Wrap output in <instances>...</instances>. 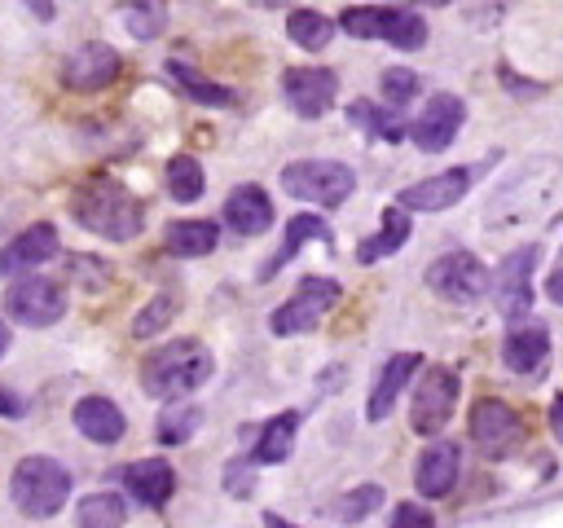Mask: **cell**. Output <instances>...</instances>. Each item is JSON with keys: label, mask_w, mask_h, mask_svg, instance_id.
Here are the masks:
<instances>
[{"label": "cell", "mask_w": 563, "mask_h": 528, "mask_svg": "<svg viewBox=\"0 0 563 528\" xmlns=\"http://www.w3.org/2000/svg\"><path fill=\"white\" fill-rule=\"evenodd\" d=\"M70 211H75V220H79L88 233H97V238H106V242H132V238L145 229V207H141V198H136L123 180H114V176H92V180H84V185L70 194Z\"/></svg>", "instance_id": "6da1fadb"}, {"label": "cell", "mask_w": 563, "mask_h": 528, "mask_svg": "<svg viewBox=\"0 0 563 528\" xmlns=\"http://www.w3.org/2000/svg\"><path fill=\"white\" fill-rule=\"evenodd\" d=\"M216 370V356L207 352V343L198 339H172L163 348H154L141 365V387L154 400H180L194 387H202Z\"/></svg>", "instance_id": "7a4b0ae2"}, {"label": "cell", "mask_w": 563, "mask_h": 528, "mask_svg": "<svg viewBox=\"0 0 563 528\" xmlns=\"http://www.w3.org/2000/svg\"><path fill=\"white\" fill-rule=\"evenodd\" d=\"M9 497L26 519H53L70 497V471L57 458L31 453L9 475Z\"/></svg>", "instance_id": "3957f363"}, {"label": "cell", "mask_w": 563, "mask_h": 528, "mask_svg": "<svg viewBox=\"0 0 563 528\" xmlns=\"http://www.w3.org/2000/svg\"><path fill=\"white\" fill-rule=\"evenodd\" d=\"M282 189L290 198L317 202V207H339L356 189V172L339 158H295L282 167Z\"/></svg>", "instance_id": "277c9868"}, {"label": "cell", "mask_w": 563, "mask_h": 528, "mask_svg": "<svg viewBox=\"0 0 563 528\" xmlns=\"http://www.w3.org/2000/svg\"><path fill=\"white\" fill-rule=\"evenodd\" d=\"M339 26L356 40H383L391 48H422L427 44V18L418 9H347Z\"/></svg>", "instance_id": "5b68a950"}, {"label": "cell", "mask_w": 563, "mask_h": 528, "mask_svg": "<svg viewBox=\"0 0 563 528\" xmlns=\"http://www.w3.org/2000/svg\"><path fill=\"white\" fill-rule=\"evenodd\" d=\"M339 295H343V286H339L334 277H303V282L295 286V295L268 312V330H273L277 339H286V334H308V330H317L321 317L339 304Z\"/></svg>", "instance_id": "8992f818"}, {"label": "cell", "mask_w": 563, "mask_h": 528, "mask_svg": "<svg viewBox=\"0 0 563 528\" xmlns=\"http://www.w3.org/2000/svg\"><path fill=\"white\" fill-rule=\"evenodd\" d=\"M427 286L444 304H479L493 290V273L471 251H444L440 260L427 264Z\"/></svg>", "instance_id": "52a82bcc"}, {"label": "cell", "mask_w": 563, "mask_h": 528, "mask_svg": "<svg viewBox=\"0 0 563 528\" xmlns=\"http://www.w3.org/2000/svg\"><path fill=\"white\" fill-rule=\"evenodd\" d=\"M453 405H457V374L449 365H427L409 400V427L418 436H435L449 422Z\"/></svg>", "instance_id": "ba28073f"}, {"label": "cell", "mask_w": 563, "mask_h": 528, "mask_svg": "<svg viewBox=\"0 0 563 528\" xmlns=\"http://www.w3.org/2000/svg\"><path fill=\"white\" fill-rule=\"evenodd\" d=\"M4 317L22 321V326H53L66 317V290L62 282H48V277H18L9 290H4Z\"/></svg>", "instance_id": "9c48e42d"}, {"label": "cell", "mask_w": 563, "mask_h": 528, "mask_svg": "<svg viewBox=\"0 0 563 528\" xmlns=\"http://www.w3.org/2000/svg\"><path fill=\"white\" fill-rule=\"evenodd\" d=\"M519 440H523V418L506 400L484 396L471 405V444L484 458H506L510 449H519Z\"/></svg>", "instance_id": "30bf717a"}, {"label": "cell", "mask_w": 563, "mask_h": 528, "mask_svg": "<svg viewBox=\"0 0 563 528\" xmlns=\"http://www.w3.org/2000/svg\"><path fill=\"white\" fill-rule=\"evenodd\" d=\"M462 123H466V101L457 92H435V97H427V106L409 123V141L422 154H440V150L453 145V136L462 132Z\"/></svg>", "instance_id": "8fae6325"}, {"label": "cell", "mask_w": 563, "mask_h": 528, "mask_svg": "<svg viewBox=\"0 0 563 528\" xmlns=\"http://www.w3.org/2000/svg\"><path fill=\"white\" fill-rule=\"evenodd\" d=\"M282 97L299 119H321L339 97V75L325 66H286L282 70Z\"/></svg>", "instance_id": "7c38bea8"}, {"label": "cell", "mask_w": 563, "mask_h": 528, "mask_svg": "<svg viewBox=\"0 0 563 528\" xmlns=\"http://www.w3.org/2000/svg\"><path fill=\"white\" fill-rule=\"evenodd\" d=\"M532 268H537V246H519L493 273V295H497V308H501L506 321H528V308H532Z\"/></svg>", "instance_id": "4fadbf2b"}, {"label": "cell", "mask_w": 563, "mask_h": 528, "mask_svg": "<svg viewBox=\"0 0 563 528\" xmlns=\"http://www.w3.org/2000/svg\"><path fill=\"white\" fill-rule=\"evenodd\" d=\"M119 70H123V57L101 40H88L75 53L62 57V84L75 88V92H97V88L114 84Z\"/></svg>", "instance_id": "5bb4252c"}, {"label": "cell", "mask_w": 563, "mask_h": 528, "mask_svg": "<svg viewBox=\"0 0 563 528\" xmlns=\"http://www.w3.org/2000/svg\"><path fill=\"white\" fill-rule=\"evenodd\" d=\"M471 180H475V172H471V167L435 172V176H427V180L405 185V189H400V198H396V207H400V211H444V207H453V202H462V198H466Z\"/></svg>", "instance_id": "9a60e30c"}, {"label": "cell", "mask_w": 563, "mask_h": 528, "mask_svg": "<svg viewBox=\"0 0 563 528\" xmlns=\"http://www.w3.org/2000/svg\"><path fill=\"white\" fill-rule=\"evenodd\" d=\"M57 251H62L57 229H53V224H31V229H22L18 238H9V242H4V251H0V277L31 273V268L48 264Z\"/></svg>", "instance_id": "2e32d148"}, {"label": "cell", "mask_w": 563, "mask_h": 528, "mask_svg": "<svg viewBox=\"0 0 563 528\" xmlns=\"http://www.w3.org/2000/svg\"><path fill=\"white\" fill-rule=\"evenodd\" d=\"M457 471H462V449L453 440H435L418 453V466H413V488L422 497H449L453 484H457Z\"/></svg>", "instance_id": "e0dca14e"}, {"label": "cell", "mask_w": 563, "mask_h": 528, "mask_svg": "<svg viewBox=\"0 0 563 528\" xmlns=\"http://www.w3.org/2000/svg\"><path fill=\"white\" fill-rule=\"evenodd\" d=\"M550 356V330L541 321H515L501 339V365L515 370V374H537Z\"/></svg>", "instance_id": "ac0fdd59"}, {"label": "cell", "mask_w": 563, "mask_h": 528, "mask_svg": "<svg viewBox=\"0 0 563 528\" xmlns=\"http://www.w3.org/2000/svg\"><path fill=\"white\" fill-rule=\"evenodd\" d=\"M123 488H128V497H136L141 506L163 510V506L172 502V493H176V471H172V462H163V458H141V462H128V466H123Z\"/></svg>", "instance_id": "d6986e66"}, {"label": "cell", "mask_w": 563, "mask_h": 528, "mask_svg": "<svg viewBox=\"0 0 563 528\" xmlns=\"http://www.w3.org/2000/svg\"><path fill=\"white\" fill-rule=\"evenodd\" d=\"M418 370H422V352H396V356L378 370V378H374V392H369V400H365V418H369V422H383V418L391 414V405L400 400L405 383H409Z\"/></svg>", "instance_id": "ffe728a7"}, {"label": "cell", "mask_w": 563, "mask_h": 528, "mask_svg": "<svg viewBox=\"0 0 563 528\" xmlns=\"http://www.w3.org/2000/svg\"><path fill=\"white\" fill-rule=\"evenodd\" d=\"M224 224L233 233H242V238H260L273 224V198L260 185H238L224 198Z\"/></svg>", "instance_id": "44dd1931"}, {"label": "cell", "mask_w": 563, "mask_h": 528, "mask_svg": "<svg viewBox=\"0 0 563 528\" xmlns=\"http://www.w3.org/2000/svg\"><path fill=\"white\" fill-rule=\"evenodd\" d=\"M70 418H75L79 436H88L92 444H119L123 431H128L123 409H119L114 400H106V396H84V400H75Z\"/></svg>", "instance_id": "7402d4cb"}, {"label": "cell", "mask_w": 563, "mask_h": 528, "mask_svg": "<svg viewBox=\"0 0 563 528\" xmlns=\"http://www.w3.org/2000/svg\"><path fill=\"white\" fill-rule=\"evenodd\" d=\"M295 436H299V414H295V409L273 414V418L260 427V436H255L251 462H260V466H277V462H286L290 449H295Z\"/></svg>", "instance_id": "603a6c76"}, {"label": "cell", "mask_w": 563, "mask_h": 528, "mask_svg": "<svg viewBox=\"0 0 563 528\" xmlns=\"http://www.w3.org/2000/svg\"><path fill=\"white\" fill-rule=\"evenodd\" d=\"M308 238H317L321 246H334V233H330V224H325L321 216H308V211H303V216H290V224H286V238H282V246L273 251V260L260 268V277H273L282 264H290Z\"/></svg>", "instance_id": "cb8c5ba5"}, {"label": "cell", "mask_w": 563, "mask_h": 528, "mask_svg": "<svg viewBox=\"0 0 563 528\" xmlns=\"http://www.w3.org/2000/svg\"><path fill=\"white\" fill-rule=\"evenodd\" d=\"M220 242V229L211 220H176L167 224L163 233V251L176 255V260H198V255H211Z\"/></svg>", "instance_id": "d4e9b609"}, {"label": "cell", "mask_w": 563, "mask_h": 528, "mask_svg": "<svg viewBox=\"0 0 563 528\" xmlns=\"http://www.w3.org/2000/svg\"><path fill=\"white\" fill-rule=\"evenodd\" d=\"M347 123L361 128V132H369V136H378V141H391V145L400 136H409V123L391 106H378V101H365V97H356L347 106Z\"/></svg>", "instance_id": "484cf974"}, {"label": "cell", "mask_w": 563, "mask_h": 528, "mask_svg": "<svg viewBox=\"0 0 563 528\" xmlns=\"http://www.w3.org/2000/svg\"><path fill=\"white\" fill-rule=\"evenodd\" d=\"M409 229H413V224H409V216H405L400 207H387V211H383V229L356 246V264H378L383 255L400 251V246L409 242Z\"/></svg>", "instance_id": "4316f807"}, {"label": "cell", "mask_w": 563, "mask_h": 528, "mask_svg": "<svg viewBox=\"0 0 563 528\" xmlns=\"http://www.w3.org/2000/svg\"><path fill=\"white\" fill-rule=\"evenodd\" d=\"M163 180H167V194L176 198V202H198L202 198V189H207V176H202V163L194 158V154H172L167 158V172H163Z\"/></svg>", "instance_id": "83f0119b"}, {"label": "cell", "mask_w": 563, "mask_h": 528, "mask_svg": "<svg viewBox=\"0 0 563 528\" xmlns=\"http://www.w3.org/2000/svg\"><path fill=\"white\" fill-rule=\"evenodd\" d=\"M79 528H123L128 524V502L119 493H88L75 506Z\"/></svg>", "instance_id": "f1b7e54d"}, {"label": "cell", "mask_w": 563, "mask_h": 528, "mask_svg": "<svg viewBox=\"0 0 563 528\" xmlns=\"http://www.w3.org/2000/svg\"><path fill=\"white\" fill-rule=\"evenodd\" d=\"M286 35H290L299 48L321 53V48L334 40V22H330L325 13H317V9H295V13L286 18Z\"/></svg>", "instance_id": "f546056e"}, {"label": "cell", "mask_w": 563, "mask_h": 528, "mask_svg": "<svg viewBox=\"0 0 563 528\" xmlns=\"http://www.w3.org/2000/svg\"><path fill=\"white\" fill-rule=\"evenodd\" d=\"M167 75L176 79V88H185L194 101H202V106H233L238 97H233V88H224V84H211V79H202L194 66H185V62H167Z\"/></svg>", "instance_id": "4dcf8cb0"}, {"label": "cell", "mask_w": 563, "mask_h": 528, "mask_svg": "<svg viewBox=\"0 0 563 528\" xmlns=\"http://www.w3.org/2000/svg\"><path fill=\"white\" fill-rule=\"evenodd\" d=\"M202 427V409L198 405H167L163 414H158V427H154V436L163 440V444H185L194 431Z\"/></svg>", "instance_id": "1f68e13d"}, {"label": "cell", "mask_w": 563, "mask_h": 528, "mask_svg": "<svg viewBox=\"0 0 563 528\" xmlns=\"http://www.w3.org/2000/svg\"><path fill=\"white\" fill-rule=\"evenodd\" d=\"M378 506H383V488H378V484H356V488H347V493L330 506V515L343 519V524H361V519L374 515Z\"/></svg>", "instance_id": "d6a6232c"}, {"label": "cell", "mask_w": 563, "mask_h": 528, "mask_svg": "<svg viewBox=\"0 0 563 528\" xmlns=\"http://www.w3.org/2000/svg\"><path fill=\"white\" fill-rule=\"evenodd\" d=\"M176 304H180V299H176V290H163V295H154V299H150V304L136 312V321H132V334H136V339H150V334H158V330H163V326L176 317Z\"/></svg>", "instance_id": "836d02e7"}, {"label": "cell", "mask_w": 563, "mask_h": 528, "mask_svg": "<svg viewBox=\"0 0 563 528\" xmlns=\"http://www.w3.org/2000/svg\"><path fill=\"white\" fill-rule=\"evenodd\" d=\"M413 92H418V75H413L409 66H387V70H383V101H387L391 110L409 106Z\"/></svg>", "instance_id": "e575fe53"}, {"label": "cell", "mask_w": 563, "mask_h": 528, "mask_svg": "<svg viewBox=\"0 0 563 528\" xmlns=\"http://www.w3.org/2000/svg\"><path fill=\"white\" fill-rule=\"evenodd\" d=\"M123 22H128V31L136 40H154L163 31V22H167V9L163 4H132V9H123Z\"/></svg>", "instance_id": "d590c367"}, {"label": "cell", "mask_w": 563, "mask_h": 528, "mask_svg": "<svg viewBox=\"0 0 563 528\" xmlns=\"http://www.w3.org/2000/svg\"><path fill=\"white\" fill-rule=\"evenodd\" d=\"M66 268H70V277H84V286H88V290H101V286L110 282V268H106V264H97V260H88V255L66 260Z\"/></svg>", "instance_id": "8d00e7d4"}, {"label": "cell", "mask_w": 563, "mask_h": 528, "mask_svg": "<svg viewBox=\"0 0 563 528\" xmlns=\"http://www.w3.org/2000/svg\"><path fill=\"white\" fill-rule=\"evenodd\" d=\"M387 528H435V519H431L427 506H418V502H400V506L391 510V524H387Z\"/></svg>", "instance_id": "74e56055"}, {"label": "cell", "mask_w": 563, "mask_h": 528, "mask_svg": "<svg viewBox=\"0 0 563 528\" xmlns=\"http://www.w3.org/2000/svg\"><path fill=\"white\" fill-rule=\"evenodd\" d=\"M224 488L233 497H251V462H233L229 475H224Z\"/></svg>", "instance_id": "f35d334b"}, {"label": "cell", "mask_w": 563, "mask_h": 528, "mask_svg": "<svg viewBox=\"0 0 563 528\" xmlns=\"http://www.w3.org/2000/svg\"><path fill=\"white\" fill-rule=\"evenodd\" d=\"M541 290H545V299H550V304H559V308H563V255L554 260V268H550V277H545V286H541Z\"/></svg>", "instance_id": "ab89813d"}, {"label": "cell", "mask_w": 563, "mask_h": 528, "mask_svg": "<svg viewBox=\"0 0 563 528\" xmlns=\"http://www.w3.org/2000/svg\"><path fill=\"white\" fill-rule=\"evenodd\" d=\"M550 431L563 440V396H554V400H550Z\"/></svg>", "instance_id": "60d3db41"}, {"label": "cell", "mask_w": 563, "mask_h": 528, "mask_svg": "<svg viewBox=\"0 0 563 528\" xmlns=\"http://www.w3.org/2000/svg\"><path fill=\"white\" fill-rule=\"evenodd\" d=\"M0 414H22V400H18V396H9L4 387H0Z\"/></svg>", "instance_id": "b9f144b4"}, {"label": "cell", "mask_w": 563, "mask_h": 528, "mask_svg": "<svg viewBox=\"0 0 563 528\" xmlns=\"http://www.w3.org/2000/svg\"><path fill=\"white\" fill-rule=\"evenodd\" d=\"M264 528H295V524H286L277 510H264Z\"/></svg>", "instance_id": "7bdbcfd3"}, {"label": "cell", "mask_w": 563, "mask_h": 528, "mask_svg": "<svg viewBox=\"0 0 563 528\" xmlns=\"http://www.w3.org/2000/svg\"><path fill=\"white\" fill-rule=\"evenodd\" d=\"M4 352H9V321L0 317V356H4Z\"/></svg>", "instance_id": "ee69618b"}]
</instances>
